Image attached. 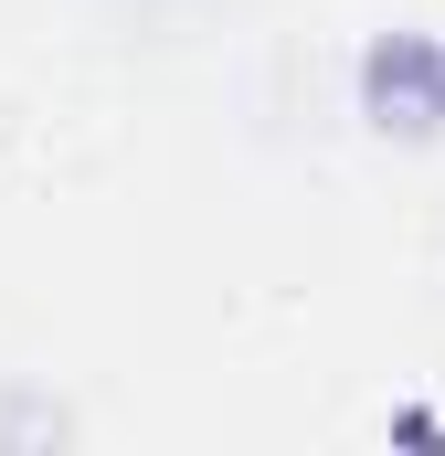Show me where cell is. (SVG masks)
<instances>
[{
    "label": "cell",
    "mask_w": 445,
    "mask_h": 456,
    "mask_svg": "<svg viewBox=\"0 0 445 456\" xmlns=\"http://www.w3.org/2000/svg\"><path fill=\"white\" fill-rule=\"evenodd\" d=\"M360 96H371V117H382V127H435V117H445V53H435V43H414V32L371 43Z\"/></svg>",
    "instance_id": "obj_1"
}]
</instances>
